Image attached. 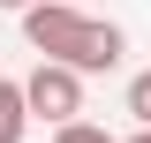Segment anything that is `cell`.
I'll use <instances>...</instances> for the list:
<instances>
[{
  "mask_svg": "<svg viewBox=\"0 0 151 143\" xmlns=\"http://www.w3.org/2000/svg\"><path fill=\"white\" fill-rule=\"evenodd\" d=\"M23 38H30V53L68 60L83 75H113L121 53H129V30L106 23V15H91V8H76V0H30L23 8Z\"/></svg>",
  "mask_w": 151,
  "mask_h": 143,
  "instance_id": "1",
  "label": "cell"
},
{
  "mask_svg": "<svg viewBox=\"0 0 151 143\" xmlns=\"http://www.w3.org/2000/svg\"><path fill=\"white\" fill-rule=\"evenodd\" d=\"M53 143H121V136H106L98 121H83V113H76V121H53Z\"/></svg>",
  "mask_w": 151,
  "mask_h": 143,
  "instance_id": "4",
  "label": "cell"
},
{
  "mask_svg": "<svg viewBox=\"0 0 151 143\" xmlns=\"http://www.w3.org/2000/svg\"><path fill=\"white\" fill-rule=\"evenodd\" d=\"M30 136V106H23V83L0 75V143H23Z\"/></svg>",
  "mask_w": 151,
  "mask_h": 143,
  "instance_id": "3",
  "label": "cell"
},
{
  "mask_svg": "<svg viewBox=\"0 0 151 143\" xmlns=\"http://www.w3.org/2000/svg\"><path fill=\"white\" fill-rule=\"evenodd\" d=\"M23 106H30V121H76L83 113V68L38 53V68L23 75Z\"/></svg>",
  "mask_w": 151,
  "mask_h": 143,
  "instance_id": "2",
  "label": "cell"
},
{
  "mask_svg": "<svg viewBox=\"0 0 151 143\" xmlns=\"http://www.w3.org/2000/svg\"><path fill=\"white\" fill-rule=\"evenodd\" d=\"M121 143H151V128H144V121H136V136H121Z\"/></svg>",
  "mask_w": 151,
  "mask_h": 143,
  "instance_id": "6",
  "label": "cell"
},
{
  "mask_svg": "<svg viewBox=\"0 0 151 143\" xmlns=\"http://www.w3.org/2000/svg\"><path fill=\"white\" fill-rule=\"evenodd\" d=\"M129 113L151 128V68H136V75H129Z\"/></svg>",
  "mask_w": 151,
  "mask_h": 143,
  "instance_id": "5",
  "label": "cell"
},
{
  "mask_svg": "<svg viewBox=\"0 0 151 143\" xmlns=\"http://www.w3.org/2000/svg\"><path fill=\"white\" fill-rule=\"evenodd\" d=\"M76 8H83V0H76Z\"/></svg>",
  "mask_w": 151,
  "mask_h": 143,
  "instance_id": "8",
  "label": "cell"
},
{
  "mask_svg": "<svg viewBox=\"0 0 151 143\" xmlns=\"http://www.w3.org/2000/svg\"><path fill=\"white\" fill-rule=\"evenodd\" d=\"M0 8H15V15H23V8H30V0H0Z\"/></svg>",
  "mask_w": 151,
  "mask_h": 143,
  "instance_id": "7",
  "label": "cell"
}]
</instances>
